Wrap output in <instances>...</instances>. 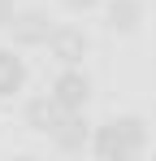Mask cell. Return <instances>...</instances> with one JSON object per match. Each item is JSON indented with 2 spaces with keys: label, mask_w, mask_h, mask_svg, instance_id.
Listing matches in <instances>:
<instances>
[{
  "label": "cell",
  "mask_w": 156,
  "mask_h": 161,
  "mask_svg": "<svg viewBox=\"0 0 156 161\" xmlns=\"http://www.w3.org/2000/svg\"><path fill=\"white\" fill-rule=\"evenodd\" d=\"M48 53L61 61V65H78L82 57H87V35L74 26H56L52 31V39H48Z\"/></svg>",
  "instance_id": "5b68a950"
},
{
  "label": "cell",
  "mask_w": 156,
  "mask_h": 161,
  "mask_svg": "<svg viewBox=\"0 0 156 161\" xmlns=\"http://www.w3.org/2000/svg\"><path fill=\"white\" fill-rule=\"evenodd\" d=\"M100 0H65V9H74V13H87V9H96Z\"/></svg>",
  "instance_id": "9c48e42d"
},
{
  "label": "cell",
  "mask_w": 156,
  "mask_h": 161,
  "mask_svg": "<svg viewBox=\"0 0 156 161\" xmlns=\"http://www.w3.org/2000/svg\"><path fill=\"white\" fill-rule=\"evenodd\" d=\"M22 83H26V61L13 48H0V96L22 92Z\"/></svg>",
  "instance_id": "ba28073f"
},
{
  "label": "cell",
  "mask_w": 156,
  "mask_h": 161,
  "mask_svg": "<svg viewBox=\"0 0 156 161\" xmlns=\"http://www.w3.org/2000/svg\"><path fill=\"white\" fill-rule=\"evenodd\" d=\"M65 113H70V109L61 105L52 92H48V96H35V100L26 105V126H35V131L52 135L56 126H61V118H65Z\"/></svg>",
  "instance_id": "277c9868"
},
{
  "label": "cell",
  "mask_w": 156,
  "mask_h": 161,
  "mask_svg": "<svg viewBox=\"0 0 156 161\" xmlns=\"http://www.w3.org/2000/svg\"><path fill=\"white\" fill-rule=\"evenodd\" d=\"M87 139H91V131H87V122H82V109H70V113L61 118V126L52 131V144H56L61 153H82Z\"/></svg>",
  "instance_id": "8992f818"
},
{
  "label": "cell",
  "mask_w": 156,
  "mask_h": 161,
  "mask_svg": "<svg viewBox=\"0 0 156 161\" xmlns=\"http://www.w3.org/2000/svg\"><path fill=\"white\" fill-rule=\"evenodd\" d=\"M9 31H13V44H18V48H39V44L52 39L56 26H52V18L44 9H22V13H13Z\"/></svg>",
  "instance_id": "7a4b0ae2"
},
{
  "label": "cell",
  "mask_w": 156,
  "mask_h": 161,
  "mask_svg": "<svg viewBox=\"0 0 156 161\" xmlns=\"http://www.w3.org/2000/svg\"><path fill=\"white\" fill-rule=\"evenodd\" d=\"M52 96H56L65 109H82L87 96H91V83H87V74H82L78 65H65V70L52 79Z\"/></svg>",
  "instance_id": "3957f363"
},
{
  "label": "cell",
  "mask_w": 156,
  "mask_h": 161,
  "mask_svg": "<svg viewBox=\"0 0 156 161\" xmlns=\"http://www.w3.org/2000/svg\"><path fill=\"white\" fill-rule=\"evenodd\" d=\"M143 144H148V131H143L139 118H108L91 139L96 157H104V161H126L134 153H143Z\"/></svg>",
  "instance_id": "6da1fadb"
},
{
  "label": "cell",
  "mask_w": 156,
  "mask_h": 161,
  "mask_svg": "<svg viewBox=\"0 0 156 161\" xmlns=\"http://www.w3.org/2000/svg\"><path fill=\"white\" fill-rule=\"evenodd\" d=\"M108 31H122V35H130V31L143 22V4L139 0H108Z\"/></svg>",
  "instance_id": "52a82bcc"
}]
</instances>
